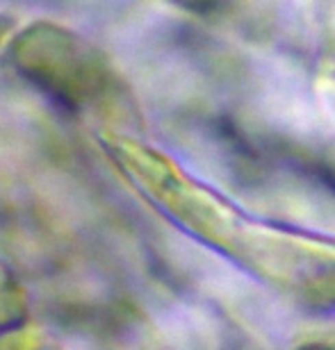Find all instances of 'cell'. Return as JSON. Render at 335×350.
Listing matches in <instances>:
<instances>
[{
	"label": "cell",
	"instance_id": "obj_1",
	"mask_svg": "<svg viewBox=\"0 0 335 350\" xmlns=\"http://www.w3.org/2000/svg\"><path fill=\"white\" fill-rule=\"evenodd\" d=\"M329 85H331V103H333V111H335V66L331 68V73H329Z\"/></svg>",
	"mask_w": 335,
	"mask_h": 350
}]
</instances>
